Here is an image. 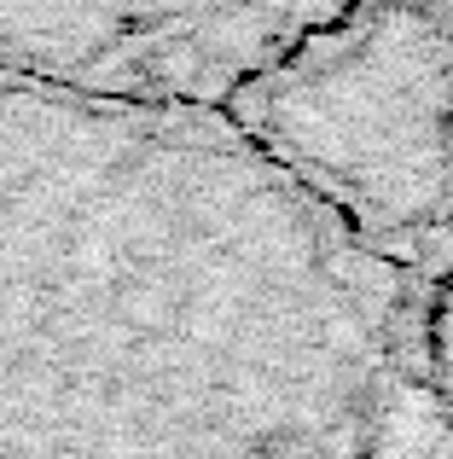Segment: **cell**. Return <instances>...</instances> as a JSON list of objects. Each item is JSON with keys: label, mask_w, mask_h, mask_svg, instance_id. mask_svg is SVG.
I'll use <instances>...</instances> for the list:
<instances>
[{"label": "cell", "mask_w": 453, "mask_h": 459, "mask_svg": "<svg viewBox=\"0 0 453 459\" xmlns=\"http://www.w3.org/2000/svg\"><path fill=\"white\" fill-rule=\"evenodd\" d=\"M401 262L216 105L0 65V459H320L389 372Z\"/></svg>", "instance_id": "1"}, {"label": "cell", "mask_w": 453, "mask_h": 459, "mask_svg": "<svg viewBox=\"0 0 453 459\" xmlns=\"http://www.w3.org/2000/svg\"><path fill=\"white\" fill-rule=\"evenodd\" d=\"M221 111L389 250L453 215V0H349Z\"/></svg>", "instance_id": "2"}, {"label": "cell", "mask_w": 453, "mask_h": 459, "mask_svg": "<svg viewBox=\"0 0 453 459\" xmlns=\"http://www.w3.org/2000/svg\"><path fill=\"white\" fill-rule=\"evenodd\" d=\"M349 0H0V65L93 93L221 105Z\"/></svg>", "instance_id": "3"}]
</instances>
